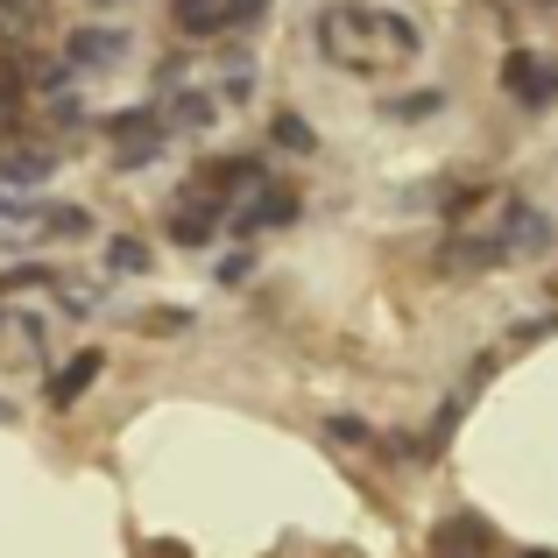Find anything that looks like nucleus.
I'll use <instances>...</instances> for the list:
<instances>
[{
    "label": "nucleus",
    "instance_id": "1",
    "mask_svg": "<svg viewBox=\"0 0 558 558\" xmlns=\"http://www.w3.org/2000/svg\"><path fill=\"white\" fill-rule=\"evenodd\" d=\"M318 50L347 71H389V64H410L424 50V36L410 14H389V8H326L318 14Z\"/></svg>",
    "mask_w": 558,
    "mask_h": 558
},
{
    "label": "nucleus",
    "instance_id": "2",
    "mask_svg": "<svg viewBox=\"0 0 558 558\" xmlns=\"http://www.w3.org/2000/svg\"><path fill=\"white\" fill-rule=\"evenodd\" d=\"M502 93L523 99V107H551V99H558V71L545 64V57L517 50V57H502Z\"/></svg>",
    "mask_w": 558,
    "mask_h": 558
},
{
    "label": "nucleus",
    "instance_id": "3",
    "mask_svg": "<svg viewBox=\"0 0 558 558\" xmlns=\"http://www.w3.org/2000/svg\"><path fill=\"white\" fill-rule=\"evenodd\" d=\"M290 219H298V191H290V184H262L255 198L233 213V233H241V241H255V233L290 227Z\"/></svg>",
    "mask_w": 558,
    "mask_h": 558
},
{
    "label": "nucleus",
    "instance_id": "4",
    "mask_svg": "<svg viewBox=\"0 0 558 558\" xmlns=\"http://www.w3.org/2000/svg\"><path fill=\"white\" fill-rule=\"evenodd\" d=\"M495 262H509V247H502V233H460V241H446L438 247V269L446 276H481V269H495Z\"/></svg>",
    "mask_w": 558,
    "mask_h": 558
},
{
    "label": "nucleus",
    "instance_id": "5",
    "mask_svg": "<svg viewBox=\"0 0 558 558\" xmlns=\"http://www.w3.org/2000/svg\"><path fill=\"white\" fill-rule=\"evenodd\" d=\"M113 57H128V28H71L64 36V64L78 71H107Z\"/></svg>",
    "mask_w": 558,
    "mask_h": 558
},
{
    "label": "nucleus",
    "instance_id": "6",
    "mask_svg": "<svg viewBox=\"0 0 558 558\" xmlns=\"http://www.w3.org/2000/svg\"><path fill=\"white\" fill-rule=\"evenodd\" d=\"M558 241V227L537 205H509V219H502V247L509 255H545V247Z\"/></svg>",
    "mask_w": 558,
    "mask_h": 558
},
{
    "label": "nucleus",
    "instance_id": "7",
    "mask_svg": "<svg viewBox=\"0 0 558 558\" xmlns=\"http://www.w3.org/2000/svg\"><path fill=\"white\" fill-rule=\"evenodd\" d=\"M213 219H219V198H213V191H191L184 205H170V241H178V247H205V241H213Z\"/></svg>",
    "mask_w": 558,
    "mask_h": 558
},
{
    "label": "nucleus",
    "instance_id": "8",
    "mask_svg": "<svg viewBox=\"0 0 558 558\" xmlns=\"http://www.w3.org/2000/svg\"><path fill=\"white\" fill-rule=\"evenodd\" d=\"M99 368H107V354H99V347H85V354H71L64 368L50 375V403H57V410H71V403H78V396H85V389L99 381Z\"/></svg>",
    "mask_w": 558,
    "mask_h": 558
},
{
    "label": "nucleus",
    "instance_id": "9",
    "mask_svg": "<svg viewBox=\"0 0 558 558\" xmlns=\"http://www.w3.org/2000/svg\"><path fill=\"white\" fill-rule=\"evenodd\" d=\"M219 121V99L213 93H178L163 113V135H205V128Z\"/></svg>",
    "mask_w": 558,
    "mask_h": 558
},
{
    "label": "nucleus",
    "instance_id": "10",
    "mask_svg": "<svg viewBox=\"0 0 558 558\" xmlns=\"http://www.w3.org/2000/svg\"><path fill=\"white\" fill-rule=\"evenodd\" d=\"M262 184V163L255 156H219V163H205L198 191H213V198H227V191H255Z\"/></svg>",
    "mask_w": 558,
    "mask_h": 558
},
{
    "label": "nucleus",
    "instance_id": "11",
    "mask_svg": "<svg viewBox=\"0 0 558 558\" xmlns=\"http://www.w3.org/2000/svg\"><path fill=\"white\" fill-rule=\"evenodd\" d=\"M43 178H50V156H43V149H14V156H0V191H36Z\"/></svg>",
    "mask_w": 558,
    "mask_h": 558
},
{
    "label": "nucleus",
    "instance_id": "12",
    "mask_svg": "<svg viewBox=\"0 0 558 558\" xmlns=\"http://www.w3.org/2000/svg\"><path fill=\"white\" fill-rule=\"evenodd\" d=\"M170 14H178L184 36H219L227 28V0H170Z\"/></svg>",
    "mask_w": 558,
    "mask_h": 558
},
{
    "label": "nucleus",
    "instance_id": "13",
    "mask_svg": "<svg viewBox=\"0 0 558 558\" xmlns=\"http://www.w3.org/2000/svg\"><path fill=\"white\" fill-rule=\"evenodd\" d=\"M107 269L113 276H142V269H149V241H135V233L107 241Z\"/></svg>",
    "mask_w": 558,
    "mask_h": 558
},
{
    "label": "nucleus",
    "instance_id": "14",
    "mask_svg": "<svg viewBox=\"0 0 558 558\" xmlns=\"http://www.w3.org/2000/svg\"><path fill=\"white\" fill-rule=\"evenodd\" d=\"M269 135L283 142V149H298V156H312V149H318V135H312V121H304V113H276Z\"/></svg>",
    "mask_w": 558,
    "mask_h": 558
},
{
    "label": "nucleus",
    "instance_id": "15",
    "mask_svg": "<svg viewBox=\"0 0 558 558\" xmlns=\"http://www.w3.org/2000/svg\"><path fill=\"white\" fill-rule=\"evenodd\" d=\"M43 227L64 233V241H85V233H93V213H85V205H57V213L43 219Z\"/></svg>",
    "mask_w": 558,
    "mask_h": 558
},
{
    "label": "nucleus",
    "instance_id": "16",
    "mask_svg": "<svg viewBox=\"0 0 558 558\" xmlns=\"http://www.w3.org/2000/svg\"><path fill=\"white\" fill-rule=\"evenodd\" d=\"M438 107H446V93H410V99H389V121H424Z\"/></svg>",
    "mask_w": 558,
    "mask_h": 558
},
{
    "label": "nucleus",
    "instance_id": "17",
    "mask_svg": "<svg viewBox=\"0 0 558 558\" xmlns=\"http://www.w3.org/2000/svg\"><path fill=\"white\" fill-rule=\"evenodd\" d=\"M156 156H163V135H156V142H128V149H113V163H121V170H149Z\"/></svg>",
    "mask_w": 558,
    "mask_h": 558
},
{
    "label": "nucleus",
    "instance_id": "18",
    "mask_svg": "<svg viewBox=\"0 0 558 558\" xmlns=\"http://www.w3.org/2000/svg\"><path fill=\"white\" fill-rule=\"evenodd\" d=\"M269 14V0H227V28H255Z\"/></svg>",
    "mask_w": 558,
    "mask_h": 558
},
{
    "label": "nucleus",
    "instance_id": "19",
    "mask_svg": "<svg viewBox=\"0 0 558 558\" xmlns=\"http://www.w3.org/2000/svg\"><path fill=\"white\" fill-rule=\"evenodd\" d=\"M50 121H57V128H85V107H78L71 93H57V99H50Z\"/></svg>",
    "mask_w": 558,
    "mask_h": 558
},
{
    "label": "nucleus",
    "instance_id": "20",
    "mask_svg": "<svg viewBox=\"0 0 558 558\" xmlns=\"http://www.w3.org/2000/svg\"><path fill=\"white\" fill-rule=\"evenodd\" d=\"M36 283H57V276L50 269H8L0 276V290H36Z\"/></svg>",
    "mask_w": 558,
    "mask_h": 558
},
{
    "label": "nucleus",
    "instance_id": "21",
    "mask_svg": "<svg viewBox=\"0 0 558 558\" xmlns=\"http://www.w3.org/2000/svg\"><path fill=\"white\" fill-rule=\"evenodd\" d=\"M326 432H332V438H347V446H368V424H361V417H332Z\"/></svg>",
    "mask_w": 558,
    "mask_h": 558
},
{
    "label": "nucleus",
    "instance_id": "22",
    "mask_svg": "<svg viewBox=\"0 0 558 558\" xmlns=\"http://www.w3.org/2000/svg\"><path fill=\"white\" fill-rule=\"evenodd\" d=\"M247 269H255V262H247V255H227V262H219V283H241Z\"/></svg>",
    "mask_w": 558,
    "mask_h": 558
},
{
    "label": "nucleus",
    "instance_id": "23",
    "mask_svg": "<svg viewBox=\"0 0 558 558\" xmlns=\"http://www.w3.org/2000/svg\"><path fill=\"white\" fill-rule=\"evenodd\" d=\"M0 219H14V198H0Z\"/></svg>",
    "mask_w": 558,
    "mask_h": 558
},
{
    "label": "nucleus",
    "instance_id": "24",
    "mask_svg": "<svg viewBox=\"0 0 558 558\" xmlns=\"http://www.w3.org/2000/svg\"><path fill=\"white\" fill-rule=\"evenodd\" d=\"M517 558H551V551H517Z\"/></svg>",
    "mask_w": 558,
    "mask_h": 558
},
{
    "label": "nucleus",
    "instance_id": "25",
    "mask_svg": "<svg viewBox=\"0 0 558 558\" xmlns=\"http://www.w3.org/2000/svg\"><path fill=\"white\" fill-rule=\"evenodd\" d=\"M8 8H22V0H0V14H8Z\"/></svg>",
    "mask_w": 558,
    "mask_h": 558
},
{
    "label": "nucleus",
    "instance_id": "26",
    "mask_svg": "<svg viewBox=\"0 0 558 558\" xmlns=\"http://www.w3.org/2000/svg\"><path fill=\"white\" fill-rule=\"evenodd\" d=\"M99 8H121V0H99Z\"/></svg>",
    "mask_w": 558,
    "mask_h": 558
}]
</instances>
